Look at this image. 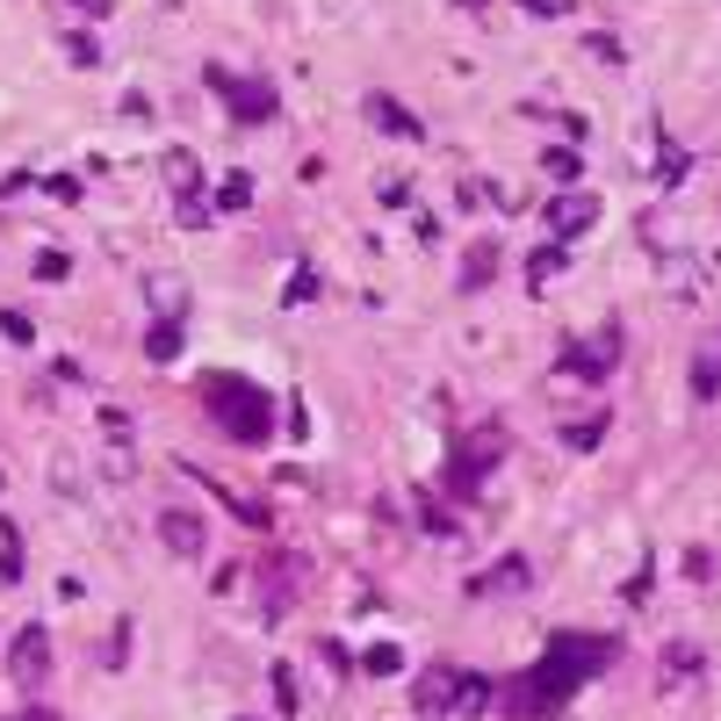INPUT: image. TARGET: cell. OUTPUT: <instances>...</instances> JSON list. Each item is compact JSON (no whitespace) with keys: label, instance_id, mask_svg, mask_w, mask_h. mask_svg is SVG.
<instances>
[{"label":"cell","instance_id":"1","mask_svg":"<svg viewBox=\"0 0 721 721\" xmlns=\"http://www.w3.org/2000/svg\"><path fill=\"white\" fill-rule=\"evenodd\" d=\"M613 656H621V642H613V635L563 627V635H548V650L534 656L519 679H505L498 714H505V721H548V714H563V708H571V700L613 664Z\"/></svg>","mask_w":721,"mask_h":721},{"label":"cell","instance_id":"2","mask_svg":"<svg viewBox=\"0 0 721 721\" xmlns=\"http://www.w3.org/2000/svg\"><path fill=\"white\" fill-rule=\"evenodd\" d=\"M203 405H210V419H217L232 440H245V448H260V440L274 433V397L260 390V382H245V376H210Z\"/></svg>","mask_w":721,"mask_h":721},{"label":"cell","instance_id":"3","mask_svg":"<svg viewBox=\"0 0 721 721\" xmlns=\"http://www.w3.org/2000/svg\"><path fill=\"white\" fill-rule=\"evenodd\" d=\"M498 455H505V433H498V426H477V433H469L462 448H455L448 490H455V498H477V490H484V477L498 469Z\"/></svg>","mask_w":721,"mask_h":721},{"label":"cell","instance_id":"4","mask_svg":"<svg viewBox=\"0 0 721 721\" xmlns=\"http://www.w3.org/2000/svg\"><path fill=\"white\" fill-rule=\"evenodd\" d=\"M210 87L232 101L238 123H267V116H274V87H267V80H238L232 66H210Z\"/></svg>","mask_w":721,"mask_h":721},{"label":"cell","instance_id":"5","mask_svg":"<svg viewBox=\"0 0 721 721\" xmlns=\"http://www.w3.org/2000/svg\"><path fill=\"white\" fill-rule=\"evenodd\" d=\"M8 671H14V685H22V693H37L43 671H51V635H43V627H22V635H14V650H8Z\"/></svg>","mask_w":721,"mask_h":721},{"label":"cell","instance_id":"6","mask_svg":"<svg viewBox=\"0 0 721 721\" xmlns=\"http://www.w3.org/2000/svg\"><path fill=\"white\" fill-rule=\"evenodd\" d=\"M462 679H469V671H448V664L419 671V714H426V721H440V714H462Z\"/></svg>","mask_w":721,"mask_h":721},{"label":"cell","instance_id":"7","mask_svg":"<svg viewBox=\"0 0 721 721\" xmlns=\"http://www.w3.org/2000/svg\"><path fill=\"white\" fill-rule=\"evenodd\" d=\"M613 361H621V325H606L600 340H577V347H563V368H571V376H585V382H600Z\"/></svg>","mask_w":721,"mask_h":721},{"label":"cell","instance_id":"8","mask_svg":"<svg viewBox=\"0 0 721 721\" xmlns=\"http://www.w3.org/2000/svg\"><path fill=\"white\" fill-rule=\"evenodd\" d=\"M592 224H600V203H592V195H556V203H548V232L556 238H577V232H592Z\"/></svg>","mask_w":721,"mask_h":721},{"label":"cell","instance_id":"9","mask_svg":"<svg viewBox=\"0 0 721 721\" xmlns=\"http://www.w3.org/2000/svg\"><path fill=\"white\" fill-rule=\"evenodd\" d=\"M166 181H174V195H181V224H203L210 210L195 203V181H203L195 174V152H166Z\"/></svg>","mask_w":721,"mask_h":721},{"label":"cell","instance_id":"10","mask_svg":"<svg viewBox=\"0 0 721 721\" xmlns=\"http://www.w3.org/2000/svg\"><path fill=\"white\" fill-rule=\"evenodd\" d=\"M159 542L174 548L181 563H195V556H203V519H195V513H181V505H174V513H159Z\"/></svg>","mask_w":721,"mask_h":721},{"label":"cell","instance_id":"11","mask_svg":"<svg viewBox=\"0 0 721 721\" xmlns=\"http://www.w3.org/2000/svg\"><path fill=\"white\" fill-rule=\"evenodd\" d=\"M693 397H700V405H714V397H721V325L700 340V354H693Z\"/></svg>","mask_w":721,"mask_h":721},{"label":"cell","instance_id":"12","mask_svg":"<svg viewBox=\"0 0 721 721\" xmlns=\"http://www.w3.org/2000/svg\"><path fill=\"white\" fill-rule=\"evenodd\" d=\"M519 585H527V556H505L477 577V592H519Z\"/></svg>","mask_w":721,"mask_h":721},{"label":"cell","instance_id":"13","mask_svg":"<svg viewBox=\"0 0 721 721\" xmlns=\"http://www.w3.org/2000/svg\"><path fill=\"white\" fill-rule=\"evenodd\" d=\"M0 585H22V534L0 519Z\"/></svg>","mask_w":721,"mask_h":721},{"label":"cell","instance_id":"14","mask_svg":"<svg viewBox=\"0 0 721 721\" xmlns=\"http://www.w3.org/2000/svg\"><path fill=\"white\" fill-rule=\"evenodd\" d=\"M368 116H376L382 130H397V137H419V123H411L405 109H397V101H382V95H368Z\"/></svg>","mask_w":721,"mask_h":721},{"label":"cell","instance_id":"15","mask_svg":"<svg viewBox=\"0 0 721 721\" xmlns=\"http://www.w3.org/2000/svg\"><path fill=\"white\" fill-rule=\"evenodd\" d=\"M490 267H498V245H490V238H484V245H477V253H469V260H462V289H484V282H490Z\"/></svg>","mask_w":721,"mask_h":721},{"label":"cell","instance_id":"16","mask_svg":"<svg viewBox=\"0 0 721 721\" xmlns=\"http://www.w3.org/2000/svg\"><path fill=\"white\" fill-rule=\"evenodd\" d=\"M600 433H606V411H585V419H571V426H563V448H592Z\"/></svg>","mask_w":721,"mask_h":721},{"label":"cell","instance_id":"17","mask_svg":"<svg viewBox=\"0 0 721 721\" xmlns=\"http://www.w3.org/2000/svg\"><path fill=\"white\" fill-rule=\"evenodd\" d=\"M145 354H152V361H174V354H181V325H174V318L145 332Z\"/></svg>","mask_w":721,"mask_h":721},{"label":"cell","instance_id":"18","mask_svg":"<svg viewBox=\"0 0 721 721\" xmlns=\"http://www.w3.org/2000/svg\"><path fill=\"white\" fill-rule=\"evenodd\" d=\"M361 664L376 671V679H390V671H405V650H397V642H376V650H368Z\"/></svg>","mask_w":721,"mask_h":721},{"label":"cell","instance_id":"19","mask_svg":"<svg viewBox=\"0 0 721 721\" xmlns=\"http://www.w3.org/2000/svg\"><path fill=\"white\" fill-rule=\"evenodd\" d=\"M0 332H8V340H14V347H37V325H29V318H22V311H0Z\"/></svg>","mask_w":721,"mask_h":721},{"label":"cell","instance_id":"20","mask_svg":"<svg viewBox=\"0 0 721 721\" xmlns=\"http://www.w3.org/2000/svg\"><path fill=\"white\" fill-rule=\"evenodd\" d=\"M556 267H563V253H556V245H542V253L527 260V282H548V274H556Z\"/></svg>","mask_w":721,"mask_h":721},{"label":"cell","instance_id":"21","mask_svg":"<svg viewBox=\"0 0 721 721\" xmlns=\"http://www.w3.org/2000/svg\"><path fill=\"white\" fill-rule=\"evenodd\" d=\"M685 671H700V656H693V650H671V656H664V679H685Z\"/></svg>","mask_w":721,"mask_h":721},{"label":"cell","instance_id":"22","mask_svg":"<svg viewBox=\"0 0 721 721\" xmlns=\"http://www.w3.org/2000/svg\"><path fill=\"white\" fill-rule=\"evenodd\" d=\"M274 700H282V714H296V679L289 671H274Z\"/></svg>","mask_w":721,"mask_h":721},{"label":"cell","instance_id":"23","mask_svg":"<svg viewBox=\"0 0 721 721\" xmlns=\"http://www.w3.org/2000/svg\"><path fill=\"white\" fill-rule=\"evenodd\" d=\"M245 195H253V181H224L217 203H224V210H245Z\"/></svg>","mask_w":721,"mask_h":721},{"label":"cell","instance_id":"24","mask_svg":"<svg viewBox=\"0 0 721 721\" xmlns=\"http://www.w3.org/2000/svg\"><path fill=\"white\" fill-rule=\"evenodd\" d=\"M72 8H80V14H109V0H72Z\"/></svg>","mask_w":721,"mask_h":721},{"label":"cell","instance_id":"25","mask_svg":"<svg viewBox=\"0 0 721 721\" xmlns=\"http://www.w3.org/2000/svg\"><path fill=\"white\" fill-rule=\"evenodd\" d=\"M527 8H534V14H556V0H527Z\"/></svg>","mask_w":721,"mask_h":721},{"label":"cell","instance_id":"26","mask_svg":"<svg viewBox=\"0 0 721 721\" xmlns=\"http://www.w3.org/2000/svg\"><path fill=\"white\" fill-rule=\"evenodd\" d=\"M14 721H43V714H37V708H29V714H14Z\"/></svg>","mask_w":721,"mask_h":721},{"label":"cell","instance_id":"27","mask_svg":"<svg viewBox=\"0 0 721 721\" xmlns=\"http://www.w3.org/2000/svg\"><path fill=\"white\" fill-rule=\"evenodd\" d=\"M462 8H484V0H462Z\"/></svg>","mask_w":721,"mask_h":721}]
</instances>
